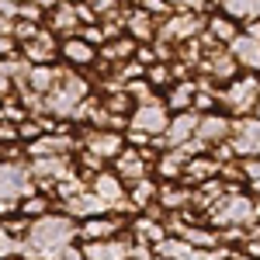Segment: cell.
I'll list each match as a JSON object with an SVG mask.
<instances>
[{"instance_id": "cell-27", "label": "cell", "mask_w": 260, "mask_h": 260, "mask_svg": "<svg viewBox=\"0 0 260 260\" xmlns=\"http://www.w3.org/2000/svg\"><path fill=\"white\" fill-rule=\"evenodd\" d=\"M77 21H80V18H77V7L62 4V7H56V14H52V28L70 35V31H77Z\"/></svg>"}, {"instance_id": "cell-25", "label": "cell", "mask_w": 260, "mask_h": 260, "mask_svg": "<svg viewBox=\"0 0 260 260\" xmlns=\"http://www.w3.org/2000/svg\"><path fill=\"white\" fill-rule=\"evenodd\" d=\"M62 56H66L70 62H80V66H83V62L94 59V49H90L83 39H70L66 45H62Z\"/></svg>"}, {"instance_id": "cell-13", "label": "cell", "mask_w": 260, "mask_h": 260, "mask_svg": "<svg viewBox=\"0 0 260 260\" xmlns=\"http://www.w3.org/2000/svg\"><path fill=\"white\" fill-rule=\"evenodd\" d=\"M77 108H80V98H73L62 87H56L52 94H45V111H52L56 118H77Z\"/></svg>"}, {"instance_id": "cell-12", "label": "cell", "mask_w": 260, "mask_h": 260, "mask_svg": "<svg viewBox=\"0 0 260 260\" xmlns=\"http://www.w3.org/2000/svg\"><path fill=\"white\" fill-rule=\"evenodd\" d=\"M118 233V222L108 219V215H98V219H87L80 225V240L83 243H104V240H115Z\"/></svg>"}, {"instance_id": "cell-1", "label": "cell", "mask_w": 260, "mask_h": 260, "mask_svg": "<svg viewBox=\"0 0 260 260\" xmlns=\"http://www.w3.org/2000/svg\"><path fill=\"white\" fill-rule=\"evenodd\" d=\"M77 236H80V225L70 215H42V219H35L28 225L21 257L24 260H59L73 246Z\"/></svg>"}, {"instance_id": "cell-34", "label": "cell", "mask_w": 260, "mask_h": 260, "mask_svg": "<svg viewBox=\"0 0 260 260\" xmlns=\"http://www.w3.org/2000/svg\"><path fill=\"white\" fill-rule=\"evenodd\" d=\"M18 128H21V136H24V139H31V142L42 139V125H39V121H21Z\"/></svg>"}, {"instance_id": "cell-41", "label": "cell", "mask_w": 260, "mask_h": 260, "mask_svg": "<svg viewBox=\"0 0 260 260\" xmlns=\"http://www.w3.org/2000/svg\"><path fill=\"white\" fill-rule=\"evenodd\" d=\"M77 18L87 21V24H94V7H83V4H77Z\"/></svg>"}, {"instance_id": "cell-35", "label": "cell", "mask_w": 260, "mask_h": 260, "mask_svg": "<svg viewBox=\"0 0 260 260\" xmlns=\"http://www.w3.org/2000/svg\"><path fill=\"white\" fill-rule=\"evenodd\" d=\"M4 104H7V108H0V118H4V115H7L11 121H21V118H24V111H21V108H14V101H4Z\"/></svg>"}, {"instance_id": "cell-15", "label": "cell", "mask_w": 260, "mask_h": 260, "mask_svg": "<svg viewBox=\"0 0 260 260\" xmlns=\"http://www.w3.org/2000/svg\"><path fill=\"white\" fill-rule=\"evenodd\" d=\"M24 56H28L31 66H49V59L56 56V42H52V35H49V31H39L35 39L24 45Z\"/></svg>"}, {"instance_id": "cell-20", "label": "cell", "mask_w": 260, "mask_h": 260, "mask_svg": "<svg viewBox=\"0 0 260 260\" xmlns=\"http://www.w3.org/2000/svg\"><path fill=\"white\" fill-rule=\"evenodd\" d=\"M70 146H73L70 136H42V139H35L28 146V153H31L35 160H39V156H66Z\"/></svg>"}, {"instance_id": "cell-26", "label": "cell", "mask_w": 260, "mask_h": 260, "mask_svg": "<svg viewBox=\"0 0 260 260\" xmlns=\"http://www.w3.org/2000/svg\"><path fill=\"white\" fill-rule=\"evenodd\" d=\"M187 201H194V194L187 187H160V205L163 208H184Z\"/></svg>"}, {"instance_id": "cell-48", "label": "cell", "mask_w": 260, "mask_h": 260, "mask_svg": "<svg viewBox=\"0 0 260 260\" xmlns=\"http://www.w3.org/2000/svg\"><path fill=\"white\" fill-rule=\"evenodd\" d=\"M7 87H11V80H7V73L0 70V94H7Z\"/></svg>"}, {"instance_id": "cell-50", "label": "cell", "mask_w": 260, "mask_h": 260, "mask_svg": "<svg viewBox=\"0 0 260 260\" xmlns=\"http://www.w3.org/2000/svg\"><path fill=\"white\" fill-rule=\"evenodd\" d=\"M31 4H39V7H52V4H59V0H31Z\"/></svg>"}, {"instance_id": "cell-10", "label": "cell", "mask_w": 260, "mask_h": 260, "mask_svg": "<svg viewBox=\"0 0 260 260\" xmlns=\"http://www.w3.org/2000/svg\"><path fill=\"white\" fill-rule=\"evenodd\" d=\"M108 208H111V205H108V201H101L94 191H87V194H80V198H73V201H66V205H62V212H66L70 219H73V215H77V219H98V215L108 212Z\"/></svg>"}, {"instance_id": "cell-52", "label": "cell", "mask_w": 260, "mask_h": 260, "mask_svg": "<svg viewBox=\"0 0 260 260\" xmlns=\"http://www.w3.org/2000/svg\"><path fill=\"white\" fill-rule=\"evenodd\" d=\"M253 18H260V0H257V4H253Z\"/></svg>"}, {"instance_id": "cell-7", "label": "cell", "mask_w": 260, "mask_h": 260, "mask_svg": "<svg viewBox=\"0 0 260 260\" xmlns=\"http://www.w3.org/2000/svg\"><path fill=\"white\" fill-rule=\"evenodd\" d=\"M260 101V83L253 80V77H246V80H240V83H233L229 90H225V104L240 115V118H246V111L253 108Z\"/></svg>"}, {"instance_id": "cell-54", "label": "cell", "mask_w": 260, "mask_h": 260, "mask_svg": "<svg viewBox=\"0 0 260 260\" xmlns=\"http://www.w3.org/2000/svg\"><path fill=\"white\" fill-rule=\"evenodd\" d=\"M14 260H24V257H14Z\"/></svg>"}, {"instance_id": "cell-29", "label": "cell", "mask_w": 260, "mask_h": 260, "mask_svg": "<svg viewBox=\"0 0 260 260\" xmlns=\"http://www.w3.org/2000/svg\"><path fill=\"white\" fill-rule=\"evenodd\" d=\"M21 215L28 222H35V219H42V215H49V201L45 198H39V194H31V198H24L21 201V208H18Z\"/></svg>"}, {"instance_id": "cell-51", "label": "cell", "mask_w": 260, "mask_h": 260, "mask_svg": "<svg viewBox=\"0 0 260 260\" xmlns=\"http://www.w3.org/2000/svg\"><path fill=\"white\" fill-rule=\"evenodd\" d=\"M233 260H253V257H250V253H236Z\"/></svg>"}, {"instance_id": "cell-2", "label": "cell", "mask_w": 260, "mask_h": 260, "mask_svg": "<svg viewBox=\"0 0 260 260\" xmlns=\"http://www.w3.org/2000/svg\"><path fill=\"white\" fill-rule=\"evenodd\" d=\"M208 212H212V225H233V229H240V225H253L257 222V205L246 194H225Z\"/></svg>"}, {"instance_id": "cell-17", "label": "cell", "mask_w": 260, "mask_h": 260, "mask_svg": "<svg viewBox=\"0 0 260 260\" xmlns=\"http://www.w3.org/2000/svg\"><path fill=\"white\" fill-rule=\"evenodd\" d=\"M225 136H233V121L222 118V115H208V118H201L198 125V139L205 146H212V142H222Z\"/></svg>"}, {"instance_id": "cell-53", "label": "cell", "mask_w": 260, "mask_h": 260, "mask_svg": "<svg viewBox=\"0 0 260 260\" xmlns=\"http://www.w3.org/2000/svg\"><path fill=\"white\" fill-rule=\"evenodd\" d=\"M4 4H18V7H21V0H4Z\"/></svg>"}, {"instance_id": "cell-46", "label": "cell", "mask_w": 260, "mask_h": 260, "mask_svg": "<svg viewBox=\"0 0 260 260\" xmlns=\"http://www.w3.org/2000/svg\"><path fill=\"white\" fill-rule=\"evenodd\" d=\"M246 253H250L253 260H260V240H250V243H246Z\"/></svg>"}, {"instance_id": "cell-24", "label": "cell", "mask_w": 260, "mask_h": 260, "mask_svg": "<svg viewBox=\"0 0 260 260\" xmlns=\"http://www.w3.org/2000/svg\"><path fill=\"white\" fill-rule=\"evenodd\" d=\"M194 98H198V83H180V87H174L170 90V108H177V111H187L191 104H194Z\"/></svg>"}, {"instance_id": "cell-36", "label": "cell", "mask_w": 260, "mask_h": 260, "mask_svg": "<svg viewBox=\"0 0 260 260\" xmlns=\"http://www.w3.org/2000/svg\"><path fill=\"white\" fill-rule=\"evenodd\" d=\"M101 39H104V31H101V28H94V24H90V28H83V42H87V45H98Z\"/></svg>"}, {"instance_id": "cell-4", "label": "cell", "mask_w": 260, "mask_h": 260, "mask_svg": "<svg viewBox=\"0 0 260 260\" xmlns=\"http://www.w3.org/2000/svg\"><path fill=\"white\" fill-rule=\"evenodd\" d=\"M70 174H73V167H70V160L66 156H39V160H31V177L39 180V184H59V180H70Z\"/></svg>"}, {"instance_id": "cell-43", "label": "cell", "mask_w": 260, "mask_h": 260, "mask_svg": "<svg viewBox=\"0 0 260 260\" xmlns=\"http://www.w3.org/2000/svg\"><path fill=\"white\" fill-rule=\"evenodd\" d=\"M18 14H21V18H31V21H35V18H39V4H24Z\"/></svg>"}, {"instance_id": "cell-44", "label": "cell", "mask_w": 260, "mask_h": 260, "mask_svg": "<svg viewBox=\"0 0 260 260\" xmlns=\"http://www.w3.org/2000/svg\"><path fill=\"white\" fill-rule=\"evenodd\" d=\"M59 260H87V257H83V250H77V246H70V250H66V253H62Z\"/></svg>"}, {"instance_id": "cell-16", "label": "cell", "mask_w": 260, "mask_h": 260, "mask_svg": "<svg viewBox=\"0 0 260 260\" xmlns=\"http://www.w3.org/2000/svg\"><path fill=\"white\" fill-rule=\"evenodd\" d=\"M229 52H233V59L246 66V70H260V42L250 39V35H240V39L229 45Z\"/></svg>"}, {"instance_id": "cell-3", "label": "cell", "mask_w": 260, "mask_h": 260, "mask_svg": "<svg viewBox=\"0 0 260 260\" xmlns=\"http://www.w3.org/2000/svg\"><path fill=\"white\" fill-rule=\"evenodd\" d=\"M128 125H132V132H142V136L163 139V136H167V128H170V118H167V108L156 101V104H139V108H136V115L128 118Z\"/></svg>"}, {"instance_id": "cell-49", "label": "cell", "mask_w": 260, "mask_h": 260, "mask_svg": "<svg viewBox=\"0 0 260 260\" xmlns=\"http://www.w3.org/2000/svg\"><path fill=\"white\" fill-rule=\"evenodd\" d=\"M136 56H139V62H149V59H153V52H149V49H139Z\"/></svg>"}, {"instance_id": "cell-47", "label": "cell", "mask_w": 260, "mask_h": 260, "mask_svg": "<svg viewBox=\"0 0 260 260\" xmlns=\"http://www.w3.org/2000/svg\"><path fill=\"white\" fill-rule=\"evenodd\" d=\"M246 35L260 42V21H250V28H246Z\"/></svg>"}, {"instance_id": "cell-40", "label": "cell", "mask_w": 260, "mask_h": 260, "mask_svg": "<svg viewBox=\"0 0 260 260\" xmlns=\"http://www.w3.org/2000/svg\"><path fill=\"white\" fill-rule=\"evenodd\" d=\"M167 4H174V7H184V11H198L205 0H167Z\"/></svg>"}, {"instance_id": "cell-5", "label": "cell", "mask_w": 260, "mask_h": 260, "mask_svg": "<svg viewBox=\"0 0 260 260\" xmlns=\"http://www.w3.org/2000/svg\"><path fill=\"white\" fill-rule=\"evenodd\" d=\"M233 149L240 156H253L260 153V118H236L233 121Z\"/></svg>"}, {"instance_id": "cell-21", "label": "cell", "mask_w": 260, "mask_h": 260, "mask_svg": "<svg viewBox=\"0 0 260 260\" xmlns=\"http://www.w3.org/2000/svg\"><path fill=\"white\" fill-rule=\"evenodd\" d=\"M215 174H222V160H208V156L191 160L187 167H184V177H187V180H201V184L215 180Z\"/></svg>"}, {"instance_id": "cell-39", "label": "cell", "mask_w": 260, "mask_h": 260, "mask_svg": "<svg viewBox=\"0 0 260 260\" xmlns=\"http://www.w3.org/2000/svg\"><path fill=\"white\" fill-rule=\"evenodd\" d=\"M14 52V35H0V56H11Z\"/></svg>"}, {"instance_id": "cell-22", "label": "cell", "mask_w": 260, "mask_h": 260, "mask_svg": "<svg viewBox=\"0 0 260 260\" xmlns=\"http://www.w3.org/2000/svg\"><path fill=\"white\" fill-rule=\"evenodd\" d=\"M205 70L212 73V77H233L236 73V59H233V52H222V49H212L208 52V59H205Z\"/></svg>"}, {"instance_id": "cell-9", "label": "cell", "mask_w": 260, "mask_h": 260, "mask_svg": "<svg viewBox=\"0 0 260 260\" xmlns=\"http://www.w3.org/2000/svg\"><path fill=\"white\" fill-rule=\"evenodd\" d=\"M90 191H94L101 201H108L111 208H118V205L128 201V198H125V180H121L118 174H108V170L94 177V187H90Z\"/></svg>"}, {"instance_id": "cell-38", "label": "cell", "mask_w": 260, "mask_h": 260, "mask_svg": "<svg viewBox=\"0 0 260 260\" xmlns=\"http://www.w3.org/2000/svg\"><path fill=\"white\" fill-rule=\"evenodd\" d=\"M18 136H21V128H14V125H4V121H0V139L11 142V139H18Z\"/></svg>"}, {"instance_id": "cell-30", "label": "cell", "mask_w": 260, "mask_h": 260, "mask_svg": "<svg viewBox=\"0 0 260 260\" xmlns=\"http://www.w3.org/2000/svg\"><path fill=\"white\" fill-rule=\"evenodd\" d=\"M208 28H212V39L229 42V45L240 39V35H236V28H233V21H225V18H212V21H208Z\"/></svg>"}, {"instance_id": "cell-33", "label": "cell", "mask_w": 260, "mask_h": 260, "mask_svg": "<svg viewBox=\"0 0 260 260\" xmlns=\"http://www.w3.org/2000/svg\"><path fill=\"white\" fill-rule=\"evenodd\" d=\"M243 174H246V180H250L253 194H260V160H243Z\"/></svg>"}, {"instance_id": "cell-37", "label": "cell", "mask_w": 260, "mask_h": 260, "mask_svg": "<svg viewBox=\"0 0 260 260\" xmlns=\"http://www.w3.org/2000/svg\"><path fill=\"white\" fill-rule=\"evenodd\" d=\"M149 80H153V83H167V80H170V77H167V66H160V62H156V66L149 70Z\"/></svg>"}, {"instance_id": "cell-31", "label": "cell", "mask_w": 260, "mask_h": 260, "mask_svg": "<svg viewBox=\"0 0 260 260\" xmlns=\"http://www.w3.org/2000/svg\"><path fill=\"white\" fill-rule=\"evenodd\" d=\"M219 4L229 18H253V4L257 0H219Z\"/></svg>"}, {"instance_id": "cell-28", "label": "cell", "mask_w": 260, "mask_h": 260, "mask_svg": "<svg viewBox=\"0 0 260 260\" xmlns=\"http://www.w3.org/2000/svg\"><path fill=\"white\" fill-rule=\"evenodd\" d=\"M128 31H132L136 39H149V35H153V18H149V11H132V14H128Z\"/></svg>"}, {"instance_id": "cell-14", "label": "cell", "mask_w": 260, "mask_h": 260, "mask_svg": "<svg viewBox=\"0 0 260 260\" xmlns=\"http://www.w3.org/2000/svg\"><path fill=\"white\" fill-rule=\"evenodd\" d=\"M62 80V70H52V66H31V73H28V90H35V94H52Z\"/></svg>"}, {"instance_id": "cell-19", "label": "cell", "mask_w": 260, "mask_h": 260, "mask_svg": "<svg viewBox=\"0 0 260 260\" xmlns=\"http://www.w3.org/2000/svg\"><path fill=\"white\" fill-rule=\"evenodd\" d=\"M115 174H118L121 180H132V184H136V180L146 177V160H142L136 149H125L118 160H115Z\"/></svg>"}, {"instance_id": "cell-45", "label": "cell", "mask_w": 260, "mask_h": 260, "mask_svg": "<svg viewBox=\"0 0 260 260\" xmlns=\"http://www.w3.org/2000/svg\"><path fill=\"white\" fill-rule=\"evenodd\" d=\"M194 108L208 111V108H212V98H208V94H198V98H194Z\"/></svg>"}, {"instance_id": "cell-18", "label": "cell", "mask_w": 260, "mask_h": 260, "mask_svg": "<svg viewBox=\"0 0 260 260\" xmlns=\"http://www.w3.org/2000/svg\"><path fill=\"white\" fill-rule=\"evenodd\" d=\"M201 28V18H194V14H177V18L163 21V39H191V35H198Z\"/></svg>"}, {"instance_id": "cell-6", "label": "cell", "mask_w": 260, "mask_h": 260, "mask_svg": "<svg viewBox=\"0 0 260 260\" xmlns=\"http://www.w3.org/2000/svg\"><path fill=\"white\" fill-rule=\"evenodd\" d=\"M198 125L201 118L194 111H180L177 118L170 121V128H167V136H163V146H170V149H180L184 142L198 139Z\"/></svg>"}, {"instance_id": "cell-42", "label": "cell", "mask_w": 260, "mask_h": 260, "mask_svg": "<svg viewBox=\"0 0 260 260\" xmlns=\"http://www.w3.org/2000/svg\"><path fill=\"white\" fill-rule=\"evenodd\" d=\"M14 28H18L14 18H4V14H0V35H14Z\"/></svg>"}, {"instance_id": "cell-32", "label": "cell", "mask_w": 260, "mask_h": 260, "mask_svg": "<svg viewBox=\"0 0 260 260\" xmlns=\"http://www.w3.org/2000/svg\"><path fill=\"white\" fill-rule=\"evenodd\" d=\"M136 52V45H132V39H121V42H111L108 49H104V56L108 59H128Z\"/></svg>"}, {"instance_id": "cell-23", "label": "cell", "mask_w": 260, "mask_h": 260, "mask_svg": "<svg viewBox=\"0 0 260 260\" xmlns=\"http://www.w3.org/2000/svg\"><path fill=\"white\" fill-rule=\"evenodd\" d=\"M153 198H160V187H156L149 177H142V180H136V184H132V198H128V201H132L136 208L153 205Z\"/></svg>"}, {"instance_id": "cell-11", "label": "cell", "mask_w": 260, "mask_h": 260, "mask_svg": "<svg viewBox=\"0 0 260 260\" xmlns=\"http://www.w3.org/2000/svg\"><path fill=\"white\" fill-rule=\"evenodd\" d=\"M87 153H94V156H101V160H118L121 153V136H115V132H90L87 136Z\"/></svg>"}, {"instance_id": "cell-8", "label": "cell", "mask_w": 260, "mask_h": 260, "mask_svg": "<svg viewBox=\"0 0 260 260\" xmlns=\"http://www.w3.org/2000/svg\"><path fill=\"white\" fill-rule=\"evenodd\" d=\"M87 260H132V243L128 240H104V243H83Z\"/></svg>"}]
</instances>
